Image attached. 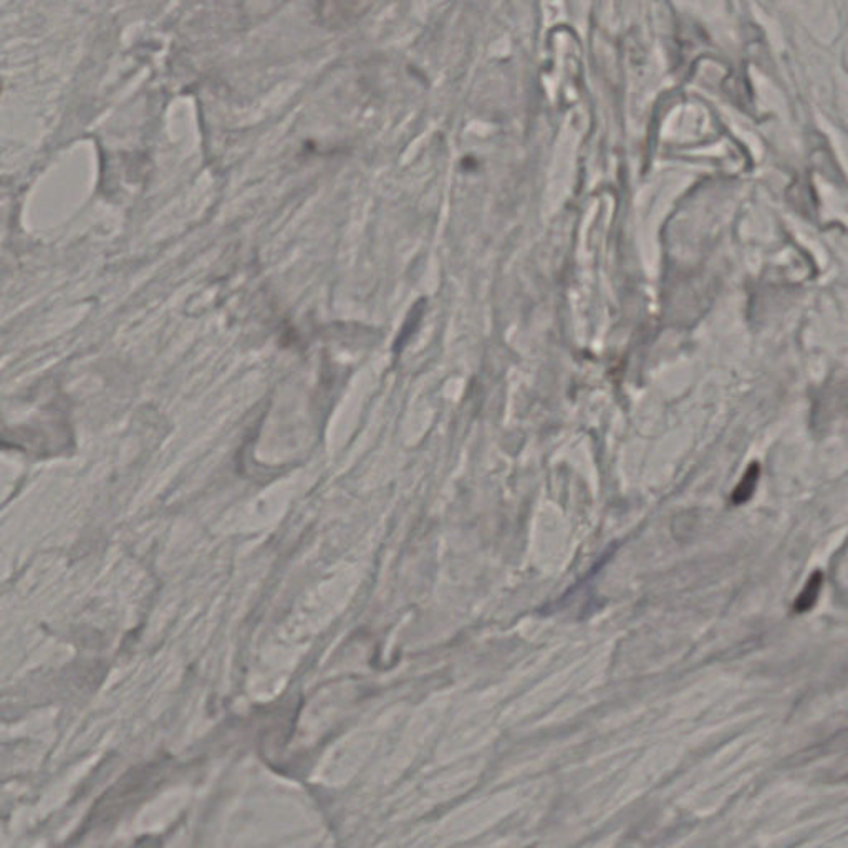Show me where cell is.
Returning <instances> with one entry per match:
<instances>
[{"instance_id": "6da1fadb", "label": "cell", "mask_w": 848, "mask_h": 848, "mask_svg": "<svg viewBox=\"0 0 848 848\" xmlns=\"http://www.w3.org/2000/svg\"><path fill=\"white\" fill-rule=\"evenodd\" d=\"M822 583H824V574L821 570L813 571L810 575V579L807 580L802 592L797 596L796 603H794V612L796 614H806V612L812 611L817 599H819V593H821Z\"/></svg>"}, {"instance_id": "7a4b0ae2", "label": "cell", "mask_w": 848, "mask_h": 848, "mask_svg": "<svg viewBox=\"0 0 848 848\" xmlns=\"http://www.w3.org/2000/svg\"><path fill=\"white\" fill-rule=\"evenodd\" d=\"M759 474H761L759 464L753 463L747 467L746 474H744L743 479L740 480L736 489H734V504H744V502H747L753 498L754 491H756L757 480H759Z\"/></svg>"}, {"instance_id": "3957f363", "label": "cell", "mask_w": 848, "mask_h": 848, "mask_svg": "<svg viewBox=\"0 0 848 848\" xmlns=\"http://www.w3.org/2000/svg\"><path fill=\"white\" fill-rule=\"evenodd\" d=\"M0 90H2V81H0Z\"/></svg>"}]
</instances>
